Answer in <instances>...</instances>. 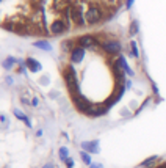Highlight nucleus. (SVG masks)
<instances>
[{
	"label": "nucleus",
	"instance_id": "nucleus-5",
	"mask_svg": "<svg viewBox=\"0 0 166 168\" xmlns=\"http://www.w3.org/2000/svg\"><path fill=\"white\" fill-rule=\"evenodd\" d=\"M71 18L75 22L77 25H83L85 24V19H83V14H82V10L79 7H74L72 11H71Z\"/></svg>",
	"mask_w": 166,
	"mask_h": 168
},
{
	"label": "nucleus",
	"instance_id": "nucleus-16",
	"mask_svg": "<svg viewBox=\"0 0 166 168\" xmlns=\"http://www.w3.org/2000/svg\"><path fill=\"white\" fill-rule=\"evenodd\" d=\"M132 55H133V57H140V54H138V47H136V43L135 41H132Z\"/></svg>",
	"mask_w": 166,
	"mask_h": 168
},
{
	"label": "nucleus",
	"instance_id": "nucleus-17",
	"mask_svg": "<svg viewBox=\"0 0 166 168\" xmlns=\"http://www.w3.org/2000/svg\"><path fill=\"white\" fill-rule=\"evenodd\" d=\"M136 32H138V22L135 21V22H132V27H130V33H132V35H135Z\"/></svg>",
	"mask_w": 166,
	"mask_h": 168
},
{
	"label": "nucleus",
	"instance_id": "nucleus-11",
	"mask_svg": "<svg viewBox=\"0 0 166 168\" xmlns=\"http://www.w3.org/2000/svg\"><path fill=\"white\" fill-rule=\"evenodd\" d=\"M157 160H158V157H157V156H154V157H149L147 160H144V162H143V164H141V167H144V168H147V167H152V165L155 164Z\"/></svg>",
	"mask_w": 166,
	"mask_h": 168
},
{
	"label": "nucleus",
	"instance_id": "nucleus-4",
	"mask_svg": "<svg viewBox=\"0 0 166 168\" xmlns=\"http://www.w3.org/2000/svg\"><path fill=\"white\" fill-rule=\"evenodd\" d=\"M85 58V49L83 47H75L71 50V61L72 63H80Z\"/></svg>",
	"mask_w": 166,
	"mask_h": 168
},
{
	"label": "nucleus",
	"instance_id": "nucleus-9",
	"mask_svg": "<svg viewBox=\"0 0 166 168\" xmlns=\"http://www.w3.org/2000/svg\"><path fill=\"white\" fill-rule=\"evenodd\" d=\"M25 66H27V68H28L31 72H36V71H39V69H41V65L38 63L36 60H33V58H27Z\"/></svg>",
	"mask_w": 166,
	"mask_h": 168
},
{
	"label": "nucleus",
	"instance_id": "nucleus-22",
	"mask_svg": "<svg viewBox=\"0 0 166 168\" xmlns=\"http://www.w3.org/2000/svg\"><path fill=\"white\" fill-rule=\"evenodd\" d=\"M132 3H133V0H127V8H130Z\"/></svg>",
	"mask_w": 166,
	"mask_h": 168
},
{
	"label": "nucleus",
	"instance_id": "nucleus-13",
	"mask_svg": "<svg viewBox=\"0 0 166 168\" xmlns=\"http://www.w3.org/2000/svg\"><path fill=\"white\" fill-rule=\"evenodd\" d=\"M60 159L61 160H66V159H69V151H68V148H60Z\"/></svg>",
	"mask_w": 166,
	"mask_h": 168
},
{
	"label": "nucleus",
	"instance_id": "nucleus-19",
	"mask_svg": "<svg viewBox=\"0 0 166 168\" xmlns=\"http://www.w3.org/2000/svg\"><path fill=\"white\" fill-rule=\"evenodd\" d=\"M64 162H66V165H68V168H72L74 167V160L72 159H66Z\"/></svg>",
	"mask_w": 166,
	"mask_h": 168
},
{
	"label": "nucleus",
	"instance_id": "nucleus-3",
	"mask_svg": "<svg viewBox=\"0 0 166 168\" xmlns=\"http://www.w3.org/2000/svg\"><path fill=\"white\" fill-rule=\"evenodd\" d=\"M102 47H103L105 52H108V54H118L121 50V43L119 41H105L102 44Z\"/></svg>",
	"mask_w": 166,
	"mask_h": 168
},
{
	"label": "nucleus",
	"instance_id": "nucleus-12",
	"mask_svg": "<svg viewBox=\"0 0 166 168\" xmlns=\"http://www.w3.org/2000/svg\"><path fill=\"white\" fill-rule=\"evenodd\" d=\"M14 63H16V58H14V57H8L7 60L3 61V65H2V66H3L5 69H9V68H11V66H13Z\"/></svg>",
	"mask_w": 166,
	"mask_h": 168
},
{
	"label": "nucleus",
	"instance_id": "nucleus-7",
	"mask_svg": "<svg viewBox=\"0 0 166 168\" xmlns=\"http://www.w3.org/2000/svg\"><path fill=\"white\" fill-rule=\"evenodd\" d=\"M82 148L85 151H88V153L97 154L99 153V140H94V142H83Z\"/></svg>",
	"mask_w": 166,
	"mask_h": 168
},
{
	"label": "nucleus",
	"instance_id": "nucleus-15",
	"mask_svg": "<svg viewBox=\"0 0 166 168\" xmlns=\"http://www.w3.org/2000/svg\"><path fill=\"white\" fill-rule=\"evenodd\" d=\"M35 46H36V47H41V49H47V50L50 49V44L46 43V41H36Z\"/></svg>",
	"mask_w": 166,
	"mask_h": 168
},
{
	"label": "nucleus",
	"instance_id": "nucleus-2",
	"mask_svg": "<svg viewBox=\"0 0 166 168\" xmlns=\"http://www.w3.org/2000/svg\"><path fill=\"white\" fill-rule=\"evenodd\" d=\"M100 18H102V13H100V10L96 8V7H91L85 14V19H86L88 24H96V22L100 21Z\"/></svg>",
	"mask_w": 166,
	"mask_h": 168
},
{
	"label": "nucleus",
	"instance_id": "nucleus-8",
	"mask_svg": "<svg viewBox=\"0 0 166 168\" xmlns=\"http://www.w3.org/2000/svg\"><path fill=\"white\" fill-rule=\"evenodd\" d=\"M79 44H80V47H92V46H96V40H94L92 36L90 35H86V36H82L79 38Z\"/></svg>",
	"mask_w": 166,
	"mask_h": 168
},
{
	"label": "nucleus",
	"instance_id": "nucleus-14",
	"mask_svg": "<svg viewBox=\"0 0 166 168\" xmlns=\"http://www.w3.org/2000/svg\"><path fill=\"white\" fill-rule=\"evenodd\" d=\"M80 157H82V160L85 162L86 165H91V157H90V154H88V153L82 151V153H80Z\"/></svg>",
	"mask_w": 166,
	"mask_h": 168
},
{
	"label": "nucleus",
	"instance_id": "nucleus-10",
	"mask_svg": "<svg viewBox=\"0 0 166 168\" xmlns=\"http://www.w3.org/2000/svg\"><path fill=\"white\" fill-rule=\"evenodd\" d=\"M118 61H119V65L122 66V69L127 72V74H129V76H133V71H132V69L129 68V65L125 63V58H124V57H119V60H118Z\"/></svg>",
	"mask_w": 166,
	"mask_h": 168
},
{
	"label": "nucleus",
	"instance_id": "nucleus-23",
	"mask_svg": "<svg viewBox=\"0 0 166 168\" xmlns=\"http://www.w3.org/2000/svg\"><path fill=\"white\" fill-rule=\"evenodd\" d=\"M42 168H52V165L49 164V165H46V167H42Z\"/></svg>",
	"mask_w": 166,
	"mask_h": 168
},
{
	"label": "nucleus",
	"instance_id": "nucleus-21",
	"mask_svg": "<svg viewBox=\"0 0 166 168\" xmlns=\"http://www.w3.org/2000/svg\"><path fill=\"white\" fill-rule=\"evenodd\" d=\"M38 104H39V102H38V99H36V98H35V99H33V101H31V105H35V107H36V105H38Z\"/></svg>",
	"mask_w": 166,
	"mask_h": 168
},
{
	"label": "nucleus",
	"instance_id": "nucleus-6",
	"mask_svg": "<svg viewBox=\"0 0 166 168\" xmlns=\"http://www.w3.org/2000/svg\"><path fill=\"white\" fill-rule=\"evenodd\" d=\"M66 29H68V25H66L64 21H55L50 25V32L53 33V35H60V33H63Z\"/></svg>",
	"mask_w": 166,
	"mask_h": 168
},
{
	"label": "nucleus",
	"instance_id": "nucleus-1",
	"mask_svg": "<svg viewBox=\"0 0 166 168\" xmlns=\"http://www.w3.org/2000/svg\"><path fill=\"white\" fill-rule=\"evenodd\" d=\"M64 80L68 83L69 90L72 91V94H77L79 93V85H77V77H75V72H74V68L69 66V68L64 69Z\"/></svg>",
	"mask_w": 166,
	"mask_h": 168
},
{
	"label": "nucleus",
	"instance_id": "nucleus-18",
	"mask_svg": "<svg viewBox=\"0 0 166 168\" xmlns=\"http://www.w3.org/2000/svg\"><path fill=\"white\" fill-rule=\"evenodd\" d=\"M69 47H71V41H64V43H61V49H63V50H69Z\"/></svg>",
	"mask_w": 166,
	"mask_h": 168
},
{
	"label": "nucleus",
	"instance_id": "nucleus-20",
	"mask_svg": "<svg viewBox=\"0 0 166 168\" xmlns=\"http://www.w3.org/2000/svg\"><path fill=\"white\" fill-rule=\"evenodd\" d=\"M90 168H103V167H102L100 164H91V165H90Z\"/></svg>",
	"mask_w": 166,
	"mask_h": 168
},
{
	"label": "nucleus",
	"instance_id": "nucleus-24",
	"mask_svg": "<svg viewBox=\"0 0 166 168\" xmlns=\"http://www.w3.org/2000/svg\"><path fill=\"white\" fill-rule=\"evenodd\" d=\"M160 168H166V165H163V167H160Z\"/></svg>",
	"mask_w": 166,
	"mask_h": 168
}]
</instances>
